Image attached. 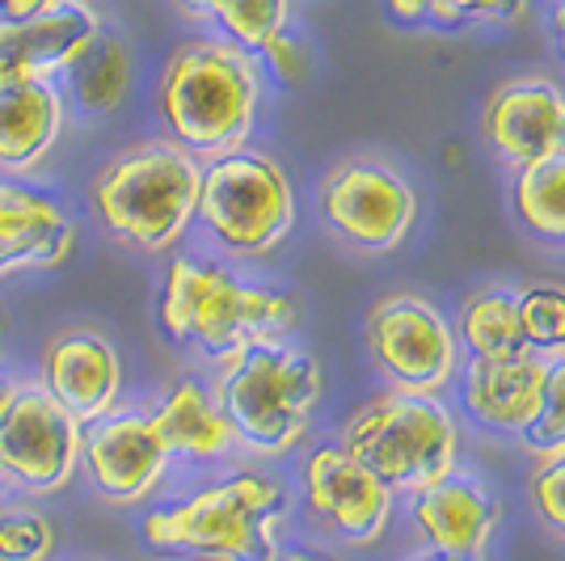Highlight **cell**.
Returning a JSON list of instances; mask_svg holds the SVG:
<instances>
[{
	"mask_svg": "<svg viewBox=\"0 0 565 561\" xmlns=\"http://www.w3.org/2000/svg\"><path fill=\"white\" fill-rule=\"evenodd\" d=\"M262 97L266 76L258 55L220 34L178 43L157 76V118L169 140L199 161H215L249 144Z\"/></svg>",
	"mask_w": 565,
	"mask_h": 561,
	"instance_id": "obj_1",
	"label": "cell"
},
{
	"mask_svg": "<svg viewBox=\"0 0 565 561\" xmlns=\"http://www.w3.org/2000/svg\"><path fill=\"white\" fill-rule=\"evenodd\" d=\"M291 498L275 473L236 468L140 519L148 549L190 561H279Z\"/></svg>",
	"mask_w": 565,
	"mask_h": 561,
	"instance_id": "obj_2",
	"label": "cell"
},
{
	"mask_svg": "<svg viewBox=\"0 0 565 561\" xmlns=\"http://www.w3.org/2000/svg\"><path fill=\"white\" fill-rule=\"evenodd\" d=\"M157 321L173 347L224 359L262 338H287L300 326L291 292L236 275L224 257L173 254L157 296Z\"/></svg>",
	"mask_w": 565,
	"mask_h": 561,
	"instance_id": "obj_3",
	"label": "cell"
},
{
	"mask_svg": "<svg viewBox=\"0 0 565 561\" xmlns=\"http://www.w3.org/2000/svg\"><path fill=\"white\" fill-rule=\"evenodd\" d=\"M215 401L236 447L254 461H282L305 444L326 398L321 359L291 338H262L215 359Z\"/></svg>",
	"mask_w": 565,
	"mask_h": 561,
	"instance_id": "obj_4",
	"label": "cell"
},
{
	"mask_svg": "<svg viewBox=\"0 0 565 561\" xmlns=\"http://www.w3.org/2000/svg\"><path fill=\"white\" fill-rule=\"evenodd\" d=\"M203 161L169 136L115 152L89 182V211L115 245L169 254L194 229Z\"/></svg>",
	"mask_w": 565,
	"mask_h": 561,
	"instance_id": "obj_5",
	"label": "cell"
},
{
	"mask_svg": "<svg viewBox=\"0 0 565 561\" xmlns=\"http://www.w3.org/2000/svg\"><path fill=\"white\" fill-rule=\"evenodd\" d=\"M338 447L372 468L393 494H418L460 461V422L444 398L384 389L338 431Z\"/></svg>",
	"mask_w": 565,
	"mask_h": 561,
	"instance_id": "obj_6",
	"label": "cell"
},
{
	"mask_svg": "<svg viewBox=\"0 0 565 561\" xmlns=\"http://www.w3.org/2000/svg\"><path fill=\"white\" fill-rule=\"evenodd\" d=\"M194 224L224 262H262L296 229V187L270 152L245 144L203 161Z\"/></svg>",
	"mask_w": 565,
	"mask_h": 561,
	"instance_id": "obj_7",
	"label": "cell"
},
{
	"mask_svg": "<svg viewBox=\"0 0 565 561\" xmlns=\"http://www.w3.org/2000/svg\"><path fill=\"white\" fill-rule=\"evenodd\" d=\"M367 359L388 389L444 398L465 368V351L444 308L418 292H393L372 305L363 321Z\"/></svg>",
	"mask_w": 565,
	"mask_h": 561,
	"instance_id": "obj_8",
	"label": "cell"
},
{
	"mask_svg": "<svg viewBox=\"0 0 565 561\" xmlns=\"http://www.w3.org/2000/svg\"><path fill=\"white\" fill-rule=\"evenodd\" d=\"M326 233L359 254H393L418 224V190L384 157H342L317 187Z\"/></svg>",
	"mask_w": 565,
	"mask_h": 561,
	"instance_id": "obj_9",
	"label": "cell"
},
{
	"mask_svg": "<svg viewBox=\"0 0 565 561\" xmlns=\"http://www.w3.org/2000/svg\"><path fill=\"white\" fill-rule=\"evenodd\" d=\"M81 435L72 419L34 380H22L9 414L0 419V465L9 473V490L25 498H51L68 490L81 473Z\"/></svg>",
	"mask_w": 565,
	"mask_h": 561,
	"instance_id": "obj_10",
	"label": "cell"
},
{
	"mask_svg": "<svg viewBox=\"0 0 565 561\" xmlns=\"http://www.w3.org/2000/svg\"><path fill=\"white\" fill-rule=\"evenodd\" d=\"M173 456L166 452L148 410L118 405L81 435V473L89 490L110 507H140L169 481Z\"/></svg>",
	"mask_w": 565,
	"mask_h": 561,
	"instance_id": "obj_11",
	"label": "cell"
},
{
	"mask_svg": "<svg viewBox=\"0 0 565 561\" xmlns=\"http://www.w3.org/2000/svg\"><path fill=\"white\" fill-rule=\"evenodd\" d=\"M300 490H305L312 523H321L330 537L354 549L376 544L393 523L397 494L338 444H321L308 452L300 465Z\"/></svg>",
	"mask_w": 565,
	"mask_h": 561,
	"instance_id": "obj_12",
	"label": "cell"
},
{
	"mask_svg": "<svg viewBox=\"0 0 565 561\" xmlns=\"http://www.w3.org/2000/svg\"><path fill=\"white\" fill-rule=\"evenodd\" d=\"M47 398H55L81 426L115 414L127 389V368L118 347L94 326L55 329L43 351L39 368L30 375Z\"/></svg>",
	"mask_w": 565,
	"mask_h": 561,
	"instance_id": "obj_13",
	"label": "cell"
},
{
	"mask_svg": "<svg viewBox=\"0 0 565 561\" xmlns=\"http://www.w3.org/2000/svg\"><path fill=\"white\" fill-rule=\"evenodd\" d=\"M76 236L81 229L72 211L51 190L0 173V279L47 275L68 266Z\"/></svg>",
	"mask_w": 565,
	"mask_h": 561,
	"instance_id": "obj_14",
	"label": "cell"
},
{
	"mask_svg": "<svg viewBox=\"0 0 565 561\" xmlns=\"http://www.w3.org/2000/svg\"><path fill=\"white\" fill-rule=\"evenodd\" d=\"M481 136L486 148L502 165L541 161L565 152V89L548 76H515L502 81L486 97L481 110Z\"/></svg>",
	"mask_w": 565,
	"mask_h": 561,
	"instance_id": "obj_15",
	"label": "cell"
},
{
	"mask_svg": "<svg viewBox=\"0 0 565 561\" xmlns=\"http://www.w3.org/2000/svg\"><path fill=\"white\" fill-rule=\"evenodd\" d=\"M94 0H60L22 22L0 18V81H64L68 68L102 39Z\"/></svg>",
	"mask_w": 565,
	"mask_h": 561,
	"instance_id": "obj_16",
	"label": "cell"
},
{
	"mask_svg": "<svg viewBox=\"0 0 565 561\" xmlns=\"http://www.w3.org/2000/svg\"><path fill=\"white\" fill-rule=\"evenodd\" d=\"M409 519L435 553L481 561L498 528V502L477 477L451 468L435 486L409 494Z\"/></svg>",
	"mask_w": 565,
	"mask_h": 561,
	"instance_id": "obj_17",
	"label": "cell"
},
{
	"mask_svg": "<svg viewBox=\"0 0 565 561\" xmlns=\"http://www.w3.org/2000/svg\"><path fill=\"white\" fill-rule=\"evenodd\" d=\"M456 389H460V410L477 431L519 440L541 410L544 359L532 351L515 359H465Z\"/></svg>",
	"mask_w": 565,
	"mask_h": 561,
	"instance_id": "obj_18",
	"label": "cell"
},
{
	"mask_svg": "<svg viewBox=\"0 0 565 561\" xmlns=\"http://www.w3.org/2000/svg\"><path fill=\"white\" fill-rule=\"evenodd\" d=\"M68 118L60 81H0V173H34L64 140Z\"/></svg>",
	"mask_w": 565,
	"mask_h": 561,
	"instance_id": "obj_19",
	"label": "cell"
},
{
	"mask_svg": "<svg viewBox=\"0 0 565 561\" xmlns=\"http://www.w3.org/2000/svg\"><path fill=\"white\" fill-rule=\"evenodd\" d=\"M148 419L157 426L166 452L173 456V465L178 461L182 465H224L241 452L212 384H203L194 375L173 380L166 393L152 401Z\"/></svg>",
	"mask_w": 565,
	"mask_h": 561,
	"instance_id": "obj_20",
	"label": "cell"
},
{
	"mask_svg": "<svg viewBox=\"0 0 565 561\" xmlns=\"http://www.w3.org/2000/svg\"><path fill=\"white\" fill-rule=\"evenodd\" d=\"M451 329L465 359H515L527 351L519 329V292L507 283L472 287L456 308Z\"/></svg>",
	"mask_w": 565,
	"mask_h": 561,
	"instance_id": "obj_21",
	"label": "cell"
},
{
	"mask_svg": "<svg viewBox=\"0 0 565 561\" xmlns=\"http://www.w3.org/2000/svg\"><path fill=\"white\" fill-rule=\"evenodd\" d=\"M131 76H136V60H131L127 39L115 34V30H102V39L72 64L60 85L68 94L72 110H81L89 118H106L127 102Z\"/></svg>",
	"mask_w": 565,
	"mask_h": 561,
	"instance_id": "obj_22",
	"label": "cell"
},
{
	"mask_svg": "<svg viewBox=\"0 0 565 561\" xmlns=\"http://www.w3.org/2000/svg\"><path fill=\"white\" fill-rule=\"evenodd\" d=\"M511 208L527 236L565 245V152L519 165L511 173Z\"/></svg>",
	"mask_w": 565,
	"mask_h": 561,
	"instance_id": "obj_23",
	"label": "cell"
},
{
	"mask_svg": "<svg viewBox=\"0 0 565 561\" xmlns=\"http://www.w3.org/2000/svg\"><path fill=\"white\" fill-rule=\"evenodd\" d=\"M60 549V532L51 515L34 498L0 502V561H51Z\"/></svg>",
	"mask_w": 565,
	"mask_h": 561,
	"instance_id": "obj_24",
	"label": "cell"
},
{
	"mask_svg": "<svg viewBox=\"0 0 565 561\" xmlns=\"http://www.w3.org/2000/svg\"><path fill=\"white\" fill-rule=\"evenodd\" d=\"M519 329L536 359L565 354V283H527L519 292Z\"/></svg>",
	"mask_w": 565,
	"mask_h": 561,
	"instance_id": "obj_25",
	"label": "cell"
},
{
	"mask_svg": "<svg viewBox=\"0 0 565 561\" xmlns=\"http://www.w3.org/2000/svg\"><path fill=\"white\" fill-rule=\"evenodd\" d=\"M291 9H296V0H224L212 22L220 39L258 55L275 34L291 25Z\"/></svg>",
	"mask_w": 565,
	"mask_h": 561,
	"instance_id": "obj_26",
	"label": "cell"
},
{
	"mask_svg": "<svg viewBox=\"0 0 565 561\" xmlns=\"http://www.w3.org/2000/svg\"><path fill=\"white\" fill-rule=\"evenodd\" d=\"M519 444L527 447L536 461H544V456H565V354L544 359L541 410H536L532 426L519 435Z\"/></svg>",
	"mask_w": 565,
	"mask_h": 561,
	"instance_id": "obj_27",
	"label": "cell"
},
{
	"mask_svg": "<svg viewBox=\"0 0 565 561\" xmlns=\"http://www.w3.org/2000/svg\"><path fill=\"white\" fill-rule=\"evenodd\" d=\"M527 502L548 537L565 540V456H544L527 473Z\"/></svg>",
	"mask_w": 565,
	"mask_h": 561,
	"instance_id": "obj_28",
	"label": "cell"
},
{
	"mask_svg": "<svg viewBox=\"0 0 565 561\" xmlns=\"http://www.w3.org/2000/svg\"><path fill=\"white\" fill-rule=\"evenodd\" d=\"M527 13V0H430V25H515Z\"/></svg>",
	"mask_w": 565,
	"mask_h": 561,
	"instance_id": "obj_29",
	"label": "cell"
},
{
	"mask_svg": "<svg viewBox=\"0 0 565 561\" xmlns=\"http://www.w3.org/2000/svg\"><path fill=\"white\" fill-rule=\"evenodd\" d=\"M258 64H262V72H270L279 85L296 89V85H305L308 76H312V47H308L305 34H296V30L287 25L282 34H275V39L258 51Z\"/></svg>",
	"mask_w": 565,
	"mask_h": 561,
	"instance_id": "obj_30",
	"label": "cell"
},
{
	"mask_svg": "<svg viewBox=\"0 0 565 561\" xmlns=\"http://www.w3.org/2000/svg\"><path fill=\"white\" fill-rule=\"evenodd\" d=\"M384 13L405 30L430 25V0H384Z\"/></svg>",
	"mask_w": 565,
	"mask_h": 561,
	"instance_id": "obj_31",
	"label": "cell"
},
{
	"mask_svg": "<svg viewBox=\"0 0 565 561\" xmlns=\"http://www.w3.org/2000/svg\"><path fill=\"white\" fill-rule=\"evenodd\" d=\"M55 4H60V0H0V18H4V22H22V18L47 13Z\"/></svg>",
	"mask_w": 565,
	"mask_h": 561,
	"instance_id": "obj_32",
	"label": "cell"
},
{
	"mask_svg": "<svg viewBox=\"0 0 565 561\" xmlns=\"http://www.w3.org/2000/svg\"><path fill=\"white\" fill-rule=\"evenodd\" d=\"M173 4H178L186 18H194V22H212L224 0H173Z\"/></svg>",
	"mask_w": 565,
	"mask_h": 561,
	"instance_id": "obj_33",
	"label": "cell"
},
{
	"mask_svg": "<svg viewBox=\"0 0 565 561\" xmlns=\"http://www.w3.org/2000/svg\"><path fill=\"white\" fill-rule=\"evenodd\" d=\"M18 389H22V380L9 372H0V419L9 414V405H13V398H18Z\"/></svg>",
	"mask_w": 565,
	"mask_h": 561,
	"instance_id": "obj_34",
	"label": "cell"
},
{
	"mask_svg": "<svg viewBox=\"0 0 565 561\" xmlns=\"http://www.w3.org/2000/svg\"><path fill=\"white\" fill-rule=\"evenodd\" d=\"M548 18H553V39H557V51L565 55V0H548Z\"/></svg>",
	"mask_w": 565,
	"mask_h": 561,
	"instance_id": "obj_35",
	"label": "cell"
},
{
	"mask_svg": "<svg viewBox=\"0 0 565 561\" xmlns=\"http://www.w3.org/2000/svg\"><path fill=\"white\" fill-rule=\"evenodd\" d=\"M279 561H333V558L317 553V549H282Z\"/></svg>",
	"mask_w": 565,
	"mask_h": 561,
	"instance_id": "obj_36",
	"label": "cell"
},
{
	"mask_svg": "<svg viewBox=\"0 0 565 561\" xmlns=\"http://www.w3.org/2000/svg\"><path fill=\"white\" fill-rule=\"evenodd\" d=\"M414 561H465V558H451V553H435V549H430V553H423V558H414Z\"/></svg>",
	"mask_w": 565,
	"mask_h": 561,
	"instance_id": "obj_37",
	"label": "cell"
},
{
	"mask_svg": "<svg viewBox=\"0 0 565 561\" xmlns=\"http://www.w3.org/2000/svg\"><path fill=\"white\" fill-rule=\"evenodd\" d=\"M9 490V473H4V465H0V494Z\"/></svg>",
	"mask_w": 565,
	"mask_h": 561,
	"instance_id": "obj_38",
	"label": "cell"
},
{
	"mask_svg": "<svg viewBox=\"0 0 565 561\" xmlns=\"http://www.w3.org/2000/svg\"><path fill=\"white\" fill-rule=\"evenodd\" d=\"M0 347H4V321H0Z\"/></svg>",
	"mask_w": 565,
	"mask_h": 561,
	"instance_id": "obj_39",
	"label": "cell"
}]
</instances>
